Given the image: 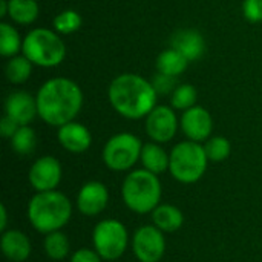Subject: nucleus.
<instances>
[{
    "label": "nucleus",
    "instance_id": "f257e3e1",
    "mask_svg": "<svg viewBox=\"0 0 262 262\" xmlns=\"http://www.w3.org/2000/svg\"><path fill=\"white\" fill-rule=\"evenodd\" d=\"M35 98L38 117L57 129L74 121L83 107L81 88L66 77H55L45 81Z\"/></svg>",
    "mask_w": 262,
    "mask_h": 262
},
{
    "label": "nucleus",
    "instance_id": "f03ea898",
    "mask_svg": "<svg viewBox=\"0 0 262 262\" xmlns=\"http://www.w3.org/2000/svg\"><path fill=\"white\" fill-rule=\"evenodd\" d=\"M107 98L118 115L127 120H141L157 106L158 94L152 81L138 74L126 72L111 81Z\"/></svg>",
    "mask_w": 262,
    "mask_h": 262
},
{
    "label": "nucleus",
    "instance_id": "7ed1b4c3",
    "mask_svg": "<svg viewBox=\"0 0 262 262\" xmlns=\"http://www.w3.org/2000/svg\"><path fill=\"white\" fill-rule=\"evenodd\" d=\"M28 220L29 224L43 235L61 230L72 216L71 200L58 192H35L28 203Z\"/></svg>",
    "mask_w": 262,
    "mask_h": 262
},
{
    "label": "nucleus",
    "instance_id": "20e7f679",
    "mask_svg": "<svg viewBox=\"0 0 262 262\" xmlns=\"http://www.w3.org/2000/svg\"><path fill=\"white\" fill-rule=\"evenodd\" d=\"M163 186L158 175L146 170H130L121 184V198L129 210L138 215L152 213L161 204Z\"/></svg>",
    "mask_w": 262,
    "mask_h": 262
},
{
    "label": "nucleus",
    "instance_id": "39448f33",
    "mask_svg": "<svg viewBox=\"0 0 262 262\" xmlns=\"http://www.w3.org/2000/svg\"><path fill=\"white\" fill-rule=\"evenodd\" d=\"M21 54L34 66L55 68L66 57V45L58 32L48 28H35L25 35Z\"/></svg>",
    "mask_w": 262,
    "mask_h": 262
},
{
    "label": "nucleus",
    "instance_id": "423d86ee",
    "mask_svg": "<svg viewBox=\"0 0 262 262\" xmlns=\"http://www.w3.org/2000/svg\"><path fill=\"white\" fill-rule=\"evenodd\" d=\"M209 166V158L206 155L203 143L196 141H181L175 144L170 150V175L181 184H193L200 181Z\"/></svg>",
    "mask_w": 262,
    "mask_h": 262
},
{
    "label": "nucleus",
    "instance_id": "0eeeda50",
    "mask_svg": "<svg viewBox=\"0 0 262 262\" xmlns=\"http://www.w3.org/2000/svg\"><path fill=\"white\" fill-rule=\"evenodd\" d=\"M143 143L130 132L112 135L103 146V163L109 170L127 172L140 161Z\"/></svg>",
    "mask_w": 262,
    "mask_h": 262
},
{
    "label": "nucleus",
    "instance_id": "6e6552de",
    "mask_svg": "<svg viewBox=\"0 0 262 262\" xmlns=\"http://www.w3.org/2000/svg\"><path fill=\"white\" fill-rule=\"evenodd\" d=\"M129 232L126 226L114 218L100 221L92 230V246L94 250L104 261L120 259L129 246Z\"/></svg>",
    "mask_w": 262,
    "mask_h": 262
},
{
    "label": "nucleus",
    "instance_id": "1a4fd4ad",
    "mask_svg": "<svg viewBox=\"0 0 262 262\" xmlns=\"http://www.w3.org/2000/svg\"><path fill=\"white\" fill-rule=\"evenodd\" d=\"M132 252L140 262H160L166 253V238L154 224L141 226L130 239Z\"/></svg>",
    "mask_w": 262,
    "mask_h": 262
},
{
    "label": "nucleus",
    "instance_id": "9d476101",
    "mask_svg": "<svg viewBox=\"0 0 262 262\" xmlns=\"http://www.w3.org/2000/svg\"><path fill=\"white\" fill-rule=\"evenodd\" d=\"M144 129L147 137L160 144L169 143L175 138L180 129V120L172 106L157 104L144 118Z\"/></svg>",
    "mask_w": 262,
    "mask_h": 262
},
{
    "label": "nucleus",
    "instance_id": "9b49d317",
    "mask_svg": "<svg viewBox=\"0 0 262 262\" xmlns=\"http://www.w3.org/2000/svg\"><path fill=\"white\" fill-rule=\"evenodd\" d=\"M61 177H63L61 164L55 157L51 155L37 158L29 167V173H28L29 184L35 192L57 190L58 184L61 183Z\"/></svg>",
    "mask_w": 262,
    "mask_h": 262
},
{
    "label": "nucleus",
    "instance_id": "f8f14e48",
    "mask_svg": "<svg viewBox=\"0 0 262 262\" xmlns=\"http://www.w3.org/2000/svg\"><path fill=\"white\" fill-rule=\"evenodd\" d=\"M180 129L186 135L187 140L204 143L212 135L213 118L206 107L195 104L193 107L183 112L180 118Z\"/></svg>",
    "mask_w": 262,
    "mask_h": 262
},
{
    "label": "nucleus",
    "instance_id": "ddd939ff",
    "mask_svg": "<svg viewBox=\"0 0 262 262\" xmlns=\"http://www.w3.org/2000/svg\"><path fill=\"white\" fill-rule=\"evenodd\" d=\"M75 204L81 215L94 218L106 210L109 204V190L101 181H88L80 187Z\"/></svg>",
    "mask_w": 262,
    "mask_h": 262
},
{
    "label": "nucleus",
    "instance_id": "4468645a",
    "mask_svg": "<svg viewBox=\"0 0 262 262\" xmlns=\"http://www.w3.org/2000/svg\"><path fill=\"white\" fill-rule=\"evenodd\" d=\"M5 115L20 126H29L38 115L37 98L26 91H14L5 100Z\"/></svg>",
    "mask_w": 262,
    "mask_h": 262
},
{
    "label": "nucleus",
    "instance_id": "2eb2a0df",
    "mask_svg": "<svg viewBox=\"0 0 262 262\" xmlns=\"http://www.w3.org/2000/svg\"><path fill=\"white\" fill-rule=\"evenodd\" d=\"M57 140L60 146L71 154H83L92 144L91 130L84 124L77 123L75 120L58 127Z\"/></svg>",
    "mask_w": 262,
    "mask_h": 262
},
{
    "label": "nucleus",
    "instance_id": "dca6fc26",
    "mask_svg": "<svg viewBox=\"0 0 262 262\" xmlns=\"http://www.w3.org/2000/svg\"><path fill=\"white\" fill-rule=\"evenodd\" d=\"M170 48L181 52L189 61L200 60L206 52V40L196 29H180L170 38Z\"/></svg>",
    "mask_w": 262,
    "mask_h": 262
},
{
    "label": "nucleus",
    "instance_id": "f3484780",
    "mask_svg": "<svg viewBox=\"0 0 262 262\" xmlns=\"http://www.w3.org/2000/svg\"><path fill=\"white\" fill-rule=\"evenodd\" d=\"M0 247L3 256L11 262H25L32 252L29 238L17 229H8L2 232Z\"/></svg>",
    "mask_w": 262,
    "mask_h": 262
},
{
    "label": "nucleus",
    "instance_id": "a211bd4d",
    "mask_svg": "<svg viewBox=\"0 0 262 262\" xmlns=\"http://www.w3.org/2000/svg\"><path fill=\"white\" fill-rule=\"evenodd\" d=\"M140 163L143 164V169H146L155 175H160V173H164L169 170L170 154H167L160 143L150 141V143L143 144Z\"/></svg>",
    "mask_w": 262,
    "mask_h": 262
},
{
    "label": "nucleus",
    "instance_id": "6ab92c4d",
    "mask_svg": "<svg viewBox=\"0 0 262 262\" xmlns=\"http://www.w3.org/2000/svg\"><path fill=\"white\" fill-rule=\"evenodd\" d=\"M152 224L164 233H173L183 227L184 215L173 204H160L152 212Z\"/></svg>",
    "mask_w": 262,
    "mask_h": 262
},
{
    "label": "nucleus",
    "instance_id": "aec40b11",
    "mask_svg": "<svg viewBox=\"0 0 262 262\" xmlns=\"http://www.w3.org/2000/svg\"><path fill=\"white\" fill-rule=\"evenodd\" d=\"M189 63L190 61L181 52H178L173 48H167L157 57L155 68H157V72L172 75V77H180L187 69Z\"/></svg>",
    "mask_w": 262,
    "mask_h": 262
},
{
    "label": "nucleus",
    "instance_id": "412c9836",
    "mask_svg": "<svg viewBox=\"0 0 262 262\" xmlns=\"http://www.w3.org/2000/svg\"><path fill=\"white\" fill-rule=\"evenodd\" d=\"M40 14L37 0H8V17L17 25H32Z\"/></svg>",
    "mask_w": 262,
    "mask_h": 262
},
{
    "label": "nucleus",
    "instance_id": "4be33fe9",
    "mask_svg": "<svg viewBox=\"0 0 262 262\" xmlns=\"http://www.w3.org/2000/svg\"><path fill=\"white\" fill-rule=\"evenodd\" d=\"M32 68H34V64L23 54L14 55V57L8 58L6 66H5L6 80L12 84H23L29 80V77L32 74Z\"/></svg>",
    "mask_w": 262,
    "mask_h": 262
},
{
    "label": "nucleus",
    "instance_id": "5701e85b",
    "mask_svg": "<svg viewBox=\"0 0 262 262\" xmlns=\"http://www.w3.org/2000/svg\"><path fill=\"white\" fill-rule=\"evenodd\" d=\"M23 48V38L14 25L2 21L0 23V54L5 58L18 55Z\"/></svg>",
    "mask_w": 262,
    "mask_h": 262
},
{
    "label": "nucleus",
    "instance_id": "b1692460",
    "mask_svg": "<svg viewBox=\"0 0 262 262\" xmlns=\"http://www.w3.org/2000/svg\"><path fill=\"white\" fill-rule=\"evenodd\" d=\"M43 250H45L48 258H51L54 261H61V259L68 258L71 253L69 238L61 230L48 233V235H45Z\"/></svg>",
    "mask_w": 262,
    "mask_h": 262
},
{
    "label": "nucleus",
    "instance_id": "393cba45",
    "mask_svg": "<svg viewBox=\"0 0 262 262\" xmlns=\"http://www.w3.org/2000/svg\"><path fill=\"white\" fill-rule=\"evenodd\" d=\"M9 141L15 154L21 157H28L37 147V134L31 126H20Z\"/></svg>",
    "mask_w": 262,
    "mask_h": 262
},
{
    "label": "nucleus",
    "instance_id": "a878e982",
    "mask_svg": "<svg viewBox=\"0 0 262 262\" xmlns=\"http://www.w3.org/2000/svg\"><path fill=\"white\" fill-rule=\"evenodd\" d=\"M54 31L60 35H69L77 32L83 25V17L75 9H64L54 17Z\"/></svg>",
    "mask_w": 262,
    "mask_h": 262
},
{
    "label": "nucleus",
    "instance_id": "bb28decb",
    "mask_svg": "<svg viewBox=\"0 0 262 262\" xmlns=\"http://www.w3.org/2000/svg\"><path fill=\"white\" fill-rule=\"evenodd\" d=\"M198 92L190 83H181L170 94V106L175 111H187L196 104Z\"/></svg>",
    "mask_w": 262,
    "mask_h": 262
},
{
    "label": "nucleus",
    "instance_id": "cd10ccee",
    "mask_svg": "<svg viewBox=\"0 0 262 262\" xmlns=\"http://www.w3.org/2000/svg\"><path fill=\"white\" fill-rule=\"evenodd\" d=\"M206 155L209 158V161L212 163H221L226 161L230 154H232V144L226 137L216 135V137H210L207 141L203 143Z\"/></svg>",
    "mask_w": 262,
    "mask_h": 262
},
{
    "label": "nucleus",
    "instance_id": "c85d7f7f",
    "mask_svg": "<svg viewBox=\"0 0 262 262\" xmlns=\"http://www.w3.org/2000/svg\"><path fill=\"white\" fill-rule=\"evenodd\" d=\"M152 84H154L158 95H170L175 91V88L178 86L177 77L166 75V74H161V72L155 74V77L152 78Z\"/></svg>",
    "mask_w": 262,
    "mask_h": 262
},
{
    "label": "nucleus",
    "instance_id": "c756f323",
    "mask_svg": "<svg viewBox=\"0 0 262 262\" xmlns=\"http://www.w3.org/2000/svg\"><path fill=\"white\" fill-rule=\"evenodd\" d=\"M243 14L246 20L250 23L262 21V0H244L243 2Z\"/></svg>",
    "mask_w": 262,
    "mask_h": 262
},
{
    "label": "nucleus",
    "instance_id": "7c9ffc66",
    "mask_svg": "<svg viewBox=\"0 0 262 262\" xmlns=\"http://www.w3.org/2000/svg\"><path fill=\"white\" fill-rule=\"evenodd\" d=\"M104 259L94 249H78L71 255V262H103Z\"/></svg>",
    "mask_w": 262,
    "mask_h": 262
},
{
    "label": "nucleus",
    "instance_id": "2f4dec72",
    "mask_svg": "<svg viewBox=\"0 0 262 262\" xmlns=\"http://www.w3.org/2000/svg\"><path fill=\"white\" fill-rule=\"evenodd\" d=\"M20 127V124H17L12 118H9L8 115H5L2 120H0V135L3 138H8L11 140L12 135L17 132V129Z\"/></svg>",
    "mask_w": 262,
    "mask_h": 262
},
{
    "label": "nucleus",
    "instance_id": "473e14b6",
    "mask_svg": "<svg viewBox=\"0 0 262 262\" xmlns=\"http://www.w3.org/2000/svg\"><path fill=\"white\" fill-rule=\"evenodd\" d=\"M0 230H8V209L5 204H0Z\"/></svg>",
    "mask_w": 262,
    "mask_h": 262
},
{
    "label": "nucleus",
    "instance_id": "72a5a7b5",
    "mask_svg": "<svg viewBox=\"0 0 262 262\" xmlns=\"http://www.w3.org/2000/svg\"><path fill=\"white\" fill-rule=\"evenodd\" d=\"M8 15V0H0V17Z\"/></svg>",
    "mask_w": 262,
    "mask_h": 262
}]
</instances>
